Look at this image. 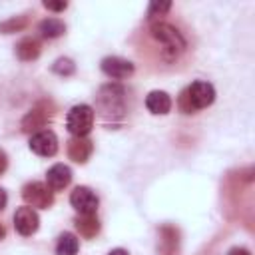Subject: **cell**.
Here are the masks:
<instances>
[{
    "label": "cell",
    "instance_id": "277c9868",
    "mask_svg": "<svg viewBox=\"0 0 255 255\" xmlns=\"http://www.w3.org/2000/svg\"><path fill=\"white\" fill-rule=\"evenodd\" d=\"M94 126V108L88 104L74 106L66 116V128L74 137H86Z\"/></svg>",
    "mask_w": 255,
    "mask_h": 255
},
{
    "label": "cell",
    "instance_id": "44dd1931",
    "mask_svg": "<svg viewBox=\"0 0 255 255\" xmlns=\"http://www.w3.org/2000/svg\"><path fill=\"white\" fill-rule=\"evenodd\" d=\"M66 2H50V0H44V8L48 10H54V12H60V10H66Z\"/></svg>",
    "mask_w": 255,
    "mask_h": 255
},
{
    "label": "cell",
    "instance_id": "5bb4252c",
    "mask_svg": "<svg viewBox=\"0 0 255 255\" xmlns=\"http://www.w3.org/2000/svg\"><path fill=\"white\" fill-rule=\"evenodd\" d=\"M16 56L22 60V62H32L40 56V44L38 40L34 38H24L16 44Z\"/></svg>",
    "mask_w": 255,
    "mask_h": 255
},
{
    "label": "cell",
    "instance_id": "6da1fadb",
    "mask_svg": "<svg viewBox=\"0 0 255 255\" xmlns=\"http://www.w3.org/2000/svg\"><path fill=\"white\" fill-rule=\"evenodd\" d=\"M149 32L163 46L161 48V58L163 60L171 62L185 50V38L181 36V32L175 26H171L167 22H155V24H151Z\"/></svg>",
    "mask_w": 255,
    "mask_h": 255
},
{
    "label": "cell",
    "instance_id": "ffe728a7",
    "mask_svg": "<svg viewBox=\"0 0 255 255\" xmlns=\"http://www.w3.org/2000/svg\"><path fill=\"white\" fill-rule=\"evenodd\" d=\"M24 24H26V18H12V20H8V22H4V24H0V30L2 32H6V34H10V32H16V30H20V28H24Z\"/></svg>",
    "mask_w": 255,
    "mask_h": 255
},
{
    "label": "cell",
    "instance_id": "ac0fdd59",
    "mask_svg": "<svg viewBox=\"0 0 255 255\" xmlns=\"http://www.w3.org/2000/svg\"><path fill=\"white\" fill-rule=\"evenodd\" d=\"M52 70H54L56 74H60V76H70V74H74L76 66H74V62H72L70 58H58V60L52 64Z\"/></svg>",
    "mask_w": 255,
    "mask_h": 255
},
{
    "label": "cell",
    "instance_id": "52a82bcc",
    "mask_svg": "<svg viewBox=\"0 0 255 255\" xmlns=\"http://www.w3.org/2000/svg\"><path fill=\"white\" fill-rule=\"evenodd\" d=\"M30 149L36 155L52 157L58 151V137H56V133L52 129H42V131L32 133V137H30Z\"/></svg>",
    "mask_w": 255,
    "mask_h": 255
},
{
    "label": "cell",
    "instance_id": "3957f363",
    "mask_svg": "<svg viewBox=\"0 0 255 255\" xmlns=\"http://www.w3.org/2000/svg\"><path fill=\"white\" fill-rule=\"evenodd\" d=\"M98 110L104 118H122L126 112L124 88L118 84H108L98 94Z\"/></svg>",
    "mask_w": 255,
    "mask_h": 255
},
{
    "label": "cell",
    "instance_id": "4fadbf2b",
    "mask_svg": "<svg viewBox=\"0 0 255 255\" xmlns=\"http://www.w3.org/2000/svg\"><path fill=\"white\" fill-rule=\"evenodd\" d=\"M46 122H48V114L42 112L40 108H34L32 112H28V114L24 116V120H22V129L36 133V131H42V128L46 126Z\"/></svg>",
    "mask_w": 255,
    "mask_h": 255
},
{
    "label": "cell",
    "instance_id": "2e32d148",
    "mask_svg": "<svg viewBox=\"0 0 255 255\" xmlns=\"http://www.w3.org/2000/svg\"><path fill=\"white\" fill-rule=\"evenodd\" d=\"M80 249V241L74 233H62L56 243V255H76Z\"/></svg>",
    "mask_w": 255,
    "mask_h": 255
},
{
    "label": "cell",
    "instance_id": "8fae6325",
    "mask_svg": "<svg viewBox=\"0 0 255 255\" xmlns=\"http://www.w3.org/2000/svg\"><path fill=\"white\" fill-rule=\"evenodd\" d=\"M94 151V145L88 137H72L68 141V155L76 163H86Z\"/></svg>",
    "mask_w": 255,
    "mask_h": 255
},
{
    "label": "cell",
    "instance_id": "cb8c5ba5",
    "mask_svg": "<svg viewBox=\"0 0 255 255\" xmlns=\"http://www.w3.org/2000/svg\"><path fill=\"white\" fill-rule=\"evenodd\" d=\"M6 201H8V195H6V191L0 187V211L6 207Z\"/></svg>",
    "mask_w": 255,
    "mask_h": 255
},
{
    "label": "cell",
    "instance_id": "9c48e42d",
    "mask_svg": "<svg viewBox=\"0 0 255 255\" xmlns=\"http://www.w3.org/2000/svg\"><path fill=\"white\" fill-rule=\"evenodd\" d=\"M102 72L112 80H124L133 74V64L120 56H108L102 60Z\"/></svg>",
    "mask_w": 255,
    "mask_h": 255
},
{
    "label": "cell",
    "instance_id": "9a60e30c",
    "mask_svg": "<svg viewBox=\"0 0 255 255\" xmlns=\"http://www.w3.org/2000/svg\"><path fill=\"white\" fill-rule=\"evenodd\" d=\"M76 229H78L80 235H84V237H94V235L100 231V221H98L96 213L78 215V217H76Z\"/></svg>",
    "mask_w": 255,
    "mask_h": 255
},
{
    "label": "cell",
    "instance_id": "30bf717a",
    "mask_svg": "<svg viewBox=\"0 0 255 255\" xmlns=\"http://www.w3.org/2000/svg\"><path fill=\"white\" fill-rule=\"evenodd\" d=\"M72 181V169L64 163H56L48 169L46 173V185L52 191H62L64 187H68Z\"/></svg>",
    "mask_w": 255,
    "mask_h": 255
},
{
    "label": "cell",
    "instance_id": "e0dca14e",
    "mask_svg": "<svg viewBox=\"0 0 255 255\" xmlns=\"http://www.w3.org/2000/svg\"><path fill=\"white\" fill-rule=\"evenodd\" d=\"M66 32V26H64V22L60 20V18H46V20H42L40 22V34L44 36V38H58V36H62Z\"/></svg>",
    "mask_w": 255,
    "mask_h": 255
},
{
    "label": "cell",
    "instance_id": "7402d4cb",
    "mask_svg": "<svg viewBox=\"0 0 255 255\" xmlns=\"http://www.w3.org/2000/svg\"><path fill=\"white\" fill-rule=\"evenodd\" d=\"M6 167H8V155L4 149H0V175L6 171Z\"/></svg>",
    "mask_w": 255,
    "mask_h": 255
},
{
    "label": "cell",
    "instance_id": "8992f818",
    "mask_svg": "<svg viewBox=\"0 0 255 255\" xmlns=\"http://www.w3.org/2000/svg\"><path fill=\"white\" fill-rule=\"evenodd\" d=\"M70 203H72V207H74L80 215H90V213H96L100 199H98V195H96L90 187L80 185V187H76V189L72 191Z\"/></svg>",
    "mask_w": 255,
    "mask_h": 255
},
{
    "label": "cell",
    "instance_id": "7a4b0ae2",
    "mask_svg": "<svg viewBox=\"0 0 255 255\" xmlns=\"http://www.w3.org/2000/svg\"><path fill=\"white\" fill-rule=\"evenodd\" d=\"M215 100V88L209 82L197 80L191 86H187L179 96V110L183 114H193L197 110H203L211 106Z\"/></svg>",
    "mask_w": 255,
    "mask_h": 255
},
{
    "label": "cell",
    "instance_id": "484cf974",
    "mask_svg": "<svg viewBox=\"0 0 255 255\" xmlns=\"http://www.w3.org/2000/svg\"><path fill=\"white\" fill-rule=\"evenodd\" d=\"M6 237V229H4V225L0 223V239H4Z\"/></svg>",
    "mask_w": 255,
    "mask_h": 255
},
{
    "label": "cell",
    "instance_id": "603a6c76",
    "mask_svg": "<svg viewBox=\"0 0 255 255\" xmlns=\"http://www.w3.org/2000/svg\"><path fill=\"white\" fill-rule=\"evenodd\" d=\"M227 255H251L245 247H231L229 251H227Z\"/></svg>",
    "mask_w": 255,
    "mask_h": 255
},
{
    "label": "cell",
    "instance_id": "5b68a950",
    "mask_svg": "<svg viewBox=\"0 0 255 255\" xmlns=\"http://www.w3.org/2000/svg\"><path fill=\"white\" fill-rule=\"evenodd\" d=\"M54 191L42 181H30L22 187V199L32 209H48L54 203Z\"/></svg>",
    "mask_w": 255,
    "mask_h": 255
},
{
    "label": "cell",
    "instance_id": "d4e9b609",
    "mask_svg": "<svg viewBox=\"0 0 255 255\" xmlns=\"http://www.w3.org/2000/svg\"><path fill=\"white\" fill-rule=\"evenodd\" d=\"M108 255H129V253H128L126 249H122V247H118V249H112V251H110Z\"/></svg>",
    "mask_w": 255,
    "mask_h": 255
},
{
    "label": "cell",
    "instance_id": "ba28073f",
    "mask_svg": "<svg viewBox=\"0 0 255 255\" xmlns=\"http://www.w3.org/2000/svg\"><path fill=\"white\" fill-rule=\"evenodd\" d=\"M38 227H40V217H38L36 209L28 207V205L16 209V213H14V229L20 235H24V237L34 235L38 231Z\"/></svg>",
    "mask_w": 255,
    "mask_h": 255
},
{
    "label": "cell",
    "instance_id": "d6986e66",
    "mask_svg": "<svg viewBox=\"0 0 255 255\" xmlns=\"http://www.w3.org/2000/svg\"><path fill=\"white\" fill-rule=\"evenodd\" d=\"M169 8H171V2H151V4H149V8H147V18L163 16Z\"/></svg>",
    "mask_w": 255,
    "mask_h": 255
},
{
    "label": "cell",
    "instance_id": "7c38bea8",
    "mask_svg": "<svg viewBox=\"0 0 255 255\" xmlns=\"http://www.w3.org/2000/svg\"><path fill=\"white\" fill-rule=\"evenodd\" d=\"M145 108L155 116H163L171 110V98L161 90H153L145 98Z\"/></svg>",
    "mask_w": 255,
    "mask_h": 255
}]
</instances>
